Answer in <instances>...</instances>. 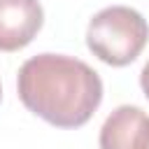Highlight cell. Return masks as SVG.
Listing matches in <instances>:
<instances>
[{
  "instance_id": "6da1fadb",
  "label": "cell",
  "mask_w": 149,
  "mask_h": 149,
  "mask_svg": "<svg viewBox=\"0 0 149 149\" xmlns=\"http://www.w3.org/2000/svg\"><path fill=\"white\" fill-rule=\"evenodd\" d=\"M21 102L56 128L84 126L102 100L100 74L84 61L63 54L28 58L16 77Z\"/></svg>"
},
{
  "instance_id": "7a4b0ae2",
  "label": "cell",
  "mask_w": 149,
  "mask_h": 149,
  "mask_svg": "<svg viewBox=\"0 0 149 149\" xmlns=\"http://www.w3.org/2000/svg\"><path fill=\"white\" fill-rule=\"evenodd\" d=\"M149 40V26L144 16L126 5H112L100 9L86 28V47L102 63L123 68L133 63Z\"/></svg>"
},
{
  "instance_id": "3957f363",
  "label": "cell",
  "mask_w": 149,
  "mask_h": 149,
  "mask_svg": "<svg viewBox=\"0 0 149 149\" xmlns=\"http://www.w3.org/2000/svg\"><path fill=\"white\" fill-rule=\"evenodd\" d=\"M44 23L40 0H0V51H19Z\"/></svg>"
},
{
  "instance_id": "277c9868",
  "label": "cell",
  "mask_w": 149,
  "mask_h": 149,
  "mask_svg": "<svg viewBox=\"0 0 149 149\" xmlns=\"http://www.w3.org/2000/svg\"><path fill=\"white\" fill-rule=\"evenodd\" d=\"M149 116L135 105L116 107L100 128V149H147Z\"/></svg>"
},
{
  "instance_id": "5b68a950",
  "label": "cell",
  "mask_w": 149,
  "mask_h": 149,
  "mask_svg": "<svg viewBox=\"0 0 149 149\" xmlns=\"http://www.w3.org/2000/svg\"><path fill=\"white\" fill-rule=\"evenodd\" d=\"M140 86H142L144 95L149 98V61L144 63V68H142V72H140Z\"/></svg>"
},
{
  "instance_id": "8992f818",
  "label": "cell",
  "mask_w": 149,
  "mask_h": 149,
  "mask_svg": "<svg viewBox=\"0 0 149 149\" xmlns=\"http://www.w3.org/2000/svg\"><path fill=\"white\" fill-rule=\"evenodd\" d=\"M0 98H2V86H0Z\"/></svg>"
},
{
  "instance_id": "52a82bcc",
  "label": "cell",
  "mask_w": 149,
  "mask_h": 149,
  "mask_svg": "<svg viewBox=\"0 0 149 149\" xmlns=\"http://www.w3.org/2000/svg\"><path fill=\"white\" fill-rule=\"evenodd\" d=\"M147 149H149V144H147Z\"/></svg>"
}]
</instances>
